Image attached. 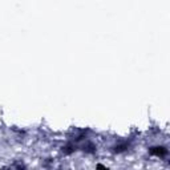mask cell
<instances>
[{
    "mask_svg": "<svg viewBox=\"0 0 170 170\" xmlns=\"http://www.w3.org/2000/svg\"><path fill=\"white\" fill-rule=\"evenodd\" d=\"M150 153L156 154V156H165V154L167 153V150H166V149H164V148H154V149H151V150H150Z\"/></svg>",
    "mask_w": 170,
    "mask_h": 170,
    "instance_id": "obj_1",
    "label": "cell"
}]
</instances>
